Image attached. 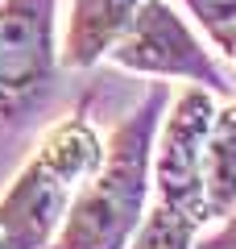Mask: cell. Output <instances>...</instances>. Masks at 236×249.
<instances>
[{"mask_svg":"<svg viewBox=\"0 0 236 249\" xmlns=\"http://www.w3.org/2000/svg\"><path fill=\"white\" fill-rule=\"evenodd\" d=\"M58 0H0V124L29 112L58 71Z\"/></svg>","mask_w":236,"mask_h":249,"instance_id":"5b68a950","label":"cell"},{"mask_svg":"<svg viewBox=\"0 0 236 249\" xmlns=\"http://www.w3.org/2000/svg\"><path fill=\"white\" fill-rule=\"evenodd\" d=\"M100 162L104 142L87 112L54 124L0 199V229L9 237V249H50L70 212V199L100 170Z\"/></svg>","mask_w":236,"mask_h":249,"instance_id":"7a4b0ae2","label":"cell"},{"mask_svg":"<svg viewBox=\"0 0 236 249\" xmlns=\"http://www.w3.org/2000/svg\"><path fill=\"white\" fill-rule=\"evenodd\" d=\"M191 17L207 29V37L236 62V0H183Z\"/></svg>","mask_w":236,"mask_h":249,"instance_id":"9c48e42d","label":"cell"},{"mask_svg":"<svg viewBox=\"0 0 236 249\" xmlns=\"http://www.w3.org/2000/svg\"><path fill=\"white\" fill-rule=\"evenodd\" d=\"M203 191H207V220H228L236 212V100L216 108L203 150Z\"/></svg>","mask_w":236,"mask_h":249,"instance_id":"52a82bcc","label":"cell"},{"mask_svg":"<svg viewBox=\"0 0 236 249\" xmlns=\"http://www.w3.org/2000/svg\"><path fill=\"white\" fill-rule=\"evenodd\" d=\"M216 121V104L211 91L186 88L174 100L162 129L153 142V204L170 208V212L186 216L203 229L207 224V191H203V150H207V133Z\"/></svg>","mask_w":236,"mask_h":249,"instance_id":"277c9868","label":"cell"},{"mask_svg":"<svg viewBox=\"0 0 236 249\" xmlns=\"http://www.w3.org/2000/svg\"><path fill=\"white\" fill-rule=\"evenodd\" d=\"M195 232H199L195 220L153 204L145 212V220H141V229L133 232L129 249H195Z\"/></svg>","mask_w":236,"mask_h":249,"instance_id":"ba28073f","label":"cell"},{"mask_svg":"<svg viewBox=\"0 0 236 249\" xmlns=\"http://www.w3.org/2000/svg\"><path fill=\"white\" fill-rule=\"evenodd\" d=\"M170 104V88L153 83L149 96L120 116L112 137L104 142L100 170L79 187L70 212L62 220L50 249H129L141 229L153 191V142Z\"/></svg>","mask_w":236,"mask_h":249,"instance_id":"6da1fadb","label":"cell"},{"mask_svg":"<svg viewBox=\"0 0 236 249\" xmlns=\"http://www.w3.org/2000/svg\"><path fill=\"white\" fill-rule=\"evenodd\" d=\"M195 249H236V212L224 220V229H219V232H211L207 241H199Z\"/></svg>","mask_w":236,"mask_h":249,"instance_id":"30bf717a","label":"cell"},{"mask_svg":"<svg viewBox=\"0 0 236 249\" xmlns=\"http://www.w3.org/2000/svg\"><path fill=\"white\" fill-rule=\"evenodd\" d=\"M141 9V0H75L67 17V34H62L58 62L70 71H87L120 42L129 29L133 13Z\"/></svg>","mask_w":236,"mask_h":249,"instance_id":"8992f818","label":"cell"},{"mask_svg":"<svg viewBox=\"0 0 236 249\" xmlns=\"http://www.w3.org/2000/svg\"><path fill=\"white\" fill-rule=\"evenodd\" d=\"M112 62L137 75H162V79H186L211 96L236 100V79L224 71V62L211 58L203 42L186 29V21L170 9L166 0H141L129 29L112 46Z\"/></svg>","mask_w":236,"mask_h":249,"instance_id":"3957f363","label":"cell"},{"mask_svg":"<svg viewBox=\"0 0 236 249\" xmlns=\"http://www.w3.org/2000/svg\"><path fill=\"white\" fill-rule=\"evenodd\" d=\"M0 249H9V237H4V229H0Z\"/></svg>","mask_w":236,"mask_h":249,"instance_id":"8fae6325","label":"cell"}]
</instances>
